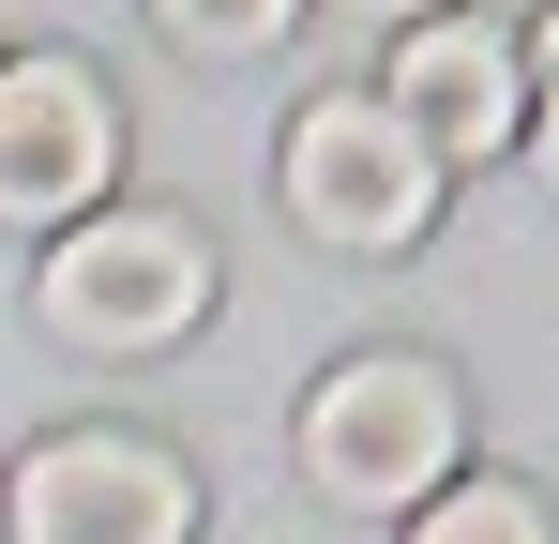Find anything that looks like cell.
Instances as JSON below:
<instances>
[{"instance_id":"1","label":"cell","mask_w":559,"mask_h":544,"mask_svg":"<svg viewBox=\"0 0 559 544\" xmlns=\"http://www.w3.org/2000/svg\"><path fill=\"white\" fill-rule=\"evenodd\" d=\"M468 453V393L424 348H364L302 393V484L333 515H424Z\"/></svg>"},{"instance_id":"11","label":"cell","mask_w":559,"mask_h":544,"mask_svg":"<svg viewBox=\"0 0 559 544\" xmlns=\"http://www.w3.org/2000/svg\"><path fill=\"white\" fill-rule=\"evenodd\" d=\"M545 181H559V106H545Z\"/></svg>"},{"instance_id":"8","label":"cell","mask_w":559,"mask_h":544,"mask_svg":"<svg viewBox=\"0 0 559 544\" xmlns=\"http://www.w3.org/2000/svg\"><path fill=\"white\" fill-rule=\"evenodd\" d=\"M287 15H302V0H152V31H167V46H197V61H258Z\"/></svg>"},{"instance_id":"2","label":"cell","mask_w":559,"mask_h":544,"mask_svg":"<svg viewBox=\"0 0 559 544\" xmlns=\"http://www.w3.org/2000/svg\"><path fill=\"white\" fill-rule=\"evenodd\" d=\"M31 318L61 333V348H182L197 318H212V243H197L182 212H92V227H61L46 272H31Z\"/></svg>"},{"instance_id":"10","label":"cell","mask_w":559,"mask_h":544,"mask_svg":"<svg viewBox=\"0 0 559 544\" xmlns=\"http://www.w3.org/2000/svg\"><path fill=\"white\" fill-rule=\"evenodd\" d=\"M348 15H393V31H424V15H454V0H348Z\"/></svg>"},{"instance_id":"7","label":"cell","mask_w":559,"mask_h":544,"mask_svg":"<svg viewBox=\"0 0 559 544\" xmlns=\"http://www.w3.org/2000/svg\"><path fill=\"white\" fill-rule=\"evenodd\" d=\"M408 544H559V530H545V499H530V484H439Z\"/></svg>"},{"instance_id":"9","label":"cell","mask_w":559,"mask_h":544,"mask_svg":"<svg viewBox=\"0 0 559 544\" xmlns=\"http://www.w3.org/2000/svg\"><path fill=\"white\" fill-rule=\"evenodd\" d=\"M514 61H545V106H559V0H545V31H530V46H514Z\"/></svg>"},{"instance_id":"4","label":"cell","mask_w":559,"mask_h":544,"mask_svg":"<svg viewBox=\"0 0 559 544\" xmlns=\"http://www.w3.org/2000/svg\"><path fill=\"white\" fill-rule=\"evenodd\" d=\"M0 515H15V544H197V469L121 424H61L15 453Z\"/></svg>"},{"instance_id":"6","label":"cell","mask_w":559,"mask_h":544,"mask_svg":"<svg viewBox=\"0 0 559 544\" xmlns=\"http://www.w3.org/2000/svg\"><path fill=\"white\" fill-rule=\"evenodd\" d=\"M378 106H393L439 167H484V152H514V121H530V61H514V31H484V15H424V31H393Z\"/></svg>"},{"instance_id":"3","label":"cell","mask_w":559,"mask_h":544,"mask_svg":"<svg viewBox=\"0 0 559 544\" xmlns=\"http://www.w3.org/2000/svg\"><path fill=\"white\" fill-rule=\"evenodd\" d=\"M273 197L318 227V243L393 258V243H424V227H439V152H424L378 91H318V106L287 121V152H273Z\"/></svg>"},{"instance_id":"5","label":"cell","mask_w":559,"mask_h":544,"mask_svg":"<svg viewBox=\"0 0 559 544\" xmlns=\"http://www.w3.org/2000/svg\"><path fill=\"white\" fill-rule=\"evenodd\" d=\"M121 181V106L92 61H0V227H92Z\"/></svg>"}]
</instances>
